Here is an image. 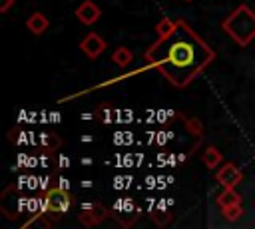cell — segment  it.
<instances>
[{"mask_svg": "<svg viewBox=\"0 0 255 229\" xmlns=\"http://www.w3.org/2000/svg\"><path fill=\"white\" fill-rule=\"evenodd\" d=\"M215 58V52L183 22L177 20V28L153 42L145 60L159 70L175 88H187Z\"/></svg>", "mask_w": 255, "mask_h": 229, "instance_id": "1", "label": "cell"}, {"mask_svg": "<svg viewBox=\"0 0 255 229\" xmlns=\"http://www.w3.org/2000/svg\"><path fill=\"white\" fill-rule=\"evenodd\" d=\"M221 28L231 36V40L245 48L255 40V12L247 4H239L221 24Z\"/></svg>", "mask_w": 255, "mask_h": 229, "instance_id": "2", "label": "cell"}, {"mask_svg": "<svg viewBox=\"0 0 255 229\" xmlns=\"http://www.w3.org/2000/svg\"><path fill=\"white\" fill-rule=\"evenodd\" d=\"M70 203H72V197L64 187L50 189L46 193V199H44V207L50 213H66L70 209Z\"/></svg>", "mask_w": 255, "mask_h": 229, "instance_id": "3", "label": "cell"}, {"mask_svg": "<svg viewBox=\"0 0 255 229\" xmlns=\"http://www.w3.org/2000/svg\"><path fill=\"white\" fill-rule=\"evenodd\" d=\"M108 215H110V211H108L106 207H102L100 203H92V205H84V207H82L78 219H80L86 227H94V225L102 223Z\"/></svg>", "mask_w": 255, "mask_h": 229, "instance_id": "4", "label": "cell"}, {"mask_svg": "<svg viewBox=\"0 0 255 229\" xmlns=\"http://www.w3.org/2000/svg\"><path fill=\"white\" fill-rule=\"evenodd\" d=\"M80 50L90 58V60H96L104 50H106V40L96 34V32H90L84 36V40L80 42Z\"/></svg>", "mask_w": 255, "mask_h": 229, "instance_id": "5", "label": "cell"}, {"mask_svg": "<svg viewBox=\"0 0 255 229\" xmlns=\"http://www.w3.org/2000/svg\"><path fill=\"white\" fill-rule=\"evenodd\" d=\"M215 179H217L223 187H235V185L241 183L243 173H241V169H239L235 163H223V167L217 169Z\"/></svg>", "mask_w": 255, "mask_h": 229, "instance_id": "6", "label": "cell"}, {"mask_svg": "<svg viewBox=\"0 0 255 229\" xmlns=\"http://www.w3.org/2000/svg\"><path fill=\"white\" fill-rule=\"evenodd\" d=\"M76 18L82 22V24H86V26H92V24H96L98 20H100V16H102V8L98 6V4H94L92 0H84L78 8H76Z\"/></svg>", "mask_w": 255, "mask_h": 229, "instance_id": "7", "label": "cell"}, {"mask_svg": "<svg viewBox=\"0 0 255 229\" xmlns=\"http://www.w3.org/2000/svg\"><path fill=\"white\" fill-rule=\"evenodd\" d=\"M48 26H50V22H48V18H46L42 12H34V14L26 20V28H28L32 34H42V32L48 30Z\"/></svg>", "mask_w": 255, "mask_h": 229, "instance_id": "8", "label": "cell"}, {"mask_svg": "<svg viewBox=\"0 0 255 229\" xmlns=\"http://www.w3.org/2000/svg\"><path fill=\"white\" fill-rule=\"evenodd\" d=\"M221 159H223V155H221V151L217 149V147H213V145H209V147H205V151L201 153V161L211 169V167H217L219 163H221Z\"/></svg>", "mask_w": 255, "mask_h": 229, "instance_id": "9", "label": "cell"}, {"mask_svg": "<svg viewBox=\"0 0 255 229\" xmlns=\"http://www.w3.org/2000/svg\"><path fill=\"white\" fill-rule=\"evenodd\" d=\"M217 203H219V207L223 209V207H229V205L241 203V197L235 193V187H225V189L219 193V197H217Z\"/></svg>", "mask_w": 255, "mask_h": 229, "instance_id": "10", "label": "cell"}, {"mask_svg": "<svg viewBox=\"0 0 255 229\" xmlns=\"http://www.w3.org/2000/svg\"><path fill=\"white\" fill-rule=\"evenodd\" d=\"M112 60H114V64H118L120 68H126V66L131 64L133 56H131V52H129L126 46H120V48H116V52L112 54Z\"/></svg>", "mask_w": 255, "mask_h": 229, "instance_id": "11", "label": "cell"}, {"mask_svg": "<svg viewBox=\"0 0 255 229\" xmlns=\"http://www.w3.org/2000/svg\"><path fill=\"white\" fill-rule=\"evenodd\" d=\"M177 28V20H171V18H161L157 24H155V32H157V36L159 38H165V36H169L173 30Z\"/></svg>", "mask_w": 255, "mask_h": 229, "instance_id": "12", "label": "cell"}, {"mask_svg": "<svg viewBox=\"0 0 255 229\" xmlns=\"http://www.w3.org/2000/svg\"><path fill=\"white\" fill-rule=\"evenodd\" d=\"M223 217L227 221H237L241 215H243V209H241V203H235V205H229V207H223Z\"/></svg>", "mask_w": 255, "mask_h": 229, "instance_id": "13", "label": "cell"}, {"mask_svg": "<svg viewBox=\"0 0 255 229\" xmlns=\"http://www.w3.org/2000/svg\"><path fill=\"white\" fill-rule=\"evenodd\" d=\"M12 4H14V0H0V12H2V14L8 12Z\"/></svg>", "mask_w": 255, "mask_h": 229, "instance_id": "14", "label": "cell"}, {"mask_svg": "<svg viewBox=\"0 0 255 229\" xmlns=\"http://www.w3.org/2000/svg\"><path fill=\"white\" fill-rule=\"evenodd\" d=\"M187 2H189V0H187Z\"/></svg>", "mask_w": 255, "mask_h": 229, "instance_id": "15", "label": "cell"}]
</instances>
